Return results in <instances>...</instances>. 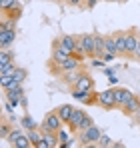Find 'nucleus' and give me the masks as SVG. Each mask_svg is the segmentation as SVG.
<instances>
[{"instance_id":"nucleus-1","label":"nucleus","mask_w":140,"mask_h":148,"mask_svg":"<svg viewBox=\"0 0 140 148\" xmlns=\"http://www.w3.org/2000/svg\"><path fill=\"white\" fill-rule=\"evenodd\" d=\"M76 136H78V146H96L98 144V138L102 136V130L92 124V126H88V128H84V130H80V132H76Z\"/></svg>"},{"instance_id":"nucleus-2","label":"nucleus","mask_w":140,"mask_h":148,"mask_svg":"<svg viewBox=\"0 0 140 148\" xmlns=\"http://www.w3.org/2000/svg\"><path fill=\"white\" fill-rule=\"evenodd\" d=\"M62 118L58 116V112H56V108L54 110H50L46 112V116H44V120L40 124V130H46V132H58L60 128H62Z\"/></svg>"},{"instance_id":"nucleus-3","label":"nucleus","mask_w":140,"mask_h":148,"mask_svg":"<svg viewBox=\"0 0 140 148\" xmlns=\"http://www.w3.org/2000/svg\"><path fill=\"white\" fill-rule=\"evenodd\" d=\"M70 94H72V98L78 100L80 104H84V106H98V94L100 92H96V90H86V92H80V90H70Z\"/></svg>"},{"instance_id":"nucleus-4","label":"nucleus","mask_w":140,"mask_h":148,"mask_svg":"<svg viewBox=\"0 0 140 148\" xmlns=\"http://www.w3.org/2000/svg\"><path fill=\"white\" fill-rule=\"evenodd\" d=\"M68 56H72V52H70L66 46H62L58 38H54V40H52V54H50V60L56 62V64H60V62H64Z\"/></svg>"},{"instance_id":"nucleus-5","label":"nucleus","mask_w":140,"mask_h":148,"mask_svg":"<svg viewBox=\"0 0 140 148\" xmlns=\"http://www.w3.org/2000/svg\"><path fill=\"white\" fill-rule=\"evenodd\" d=\"M98 106L102 110H114V108H118L116 96H114V88H108V90H104V92L98 94Z\"/></svg>"},{"instance_id":"nucleus-6","label":"nucleus","mask_w":140,"mask_h":148,"mask_svg":"<svg viewBox=\"0 0 140 148\" xmlns=\"http://www.w3.org/2000/svg\"><path fill=\"white\" fill-rule=\"evenodd\" d=\"M78 42L84 50V54L88 58L96 56V48H94V32H84V34H78Z\"/></svg>"},{"instance_id":"nucleus-7","label":"nucleus","mask_w":140,"mask_h":148,"mask_svg":"<svg viewBox=\"0 0 140 148\" xmlns=\"http://www.w3.org/2000/svg\"><path fill=\"white\" fill-rule=\"evenodd\" d=\"M84 72H86V68L80 66V68H74V70H68V72H62L60 74V80H62V84H64L66 88H72V86L82 78Z\"/></svg>"},{"instance_id":"nucleus-8","label":"nucleus","mask_w":140,"mask_h":148,"mask_svg":"<svg viewBox=\"0 0 140 148\" xmlns=\"http://www.w3.org/2000/svg\"><path fill=\"white\" fill-rule=\"evenodd\" d=\"M138 40H140L138 28H128L126 30V58H132L134 56V50H136Z\"/></svg>"},{"instance_id":"nucleus-9","label":"nucleus","mask_w":140,"mask_h":148,"mask_svg":"<svg viewBox=\"0 0 140 148\" xmlns=\"http://www.w3.org/2000/svg\"><path fill=\"white\" fill-rule=\"evenodd\" d=\"M88 112L86 110H82V108H74V112H72V116H70V120H68V130H70V134H76L78 132V126H80V122L84 120V116H86Z\"/></svg>"},{"instance_id":"nucleus-10","label":"nucleus","mask_w":140,"mask_h":148,"mask_svg":"<svg viewBox=\"0 0 140 148\" xmlns=\"http://www.w3.org/2000/svg\"><path fill=\"white\" fill-rule=\"evenodd\" d=\"M22 96H24L22 84H20V86H14V88H6V90H4V100H8V102H10V104H14V106H20Z\"/></svg>"},{"instance_id":"nucleus-11","label":"nucleus","mask_w":140,"mask_h":148,"mask_svg":"<svg viewBox=\"0 0 140 148\" xmlns=\"http://www.w3.org/2000/svg\"><path fill=\"white\" fill-rule=\"evenodd\" d=\"M14 40H16V30H12V28H0V50L12 48Z\"/></svg>"},{"instance_id":"nucleus-12","label":"nucleus","mask_w":140,"mask_h":148,"mask_svg":"<svg viewBox=\"0 0 140 148\" xmlns=\"http://www.w3.org/2000/svg\"><path fill=\"white\" fill-rule=\"evenodd\" d=\"M92 88H94V76L86 70V72L82 74V78H80V80H78V82H76L70 90H80V92H86V90H92Z\"/></svg>"},{"instance_id":"nucleus-13","label":"nucleus","mask_w":140,"mask_h":148,"mask_svg":"<svg viewBox=\"0 0 140 148\" xmlns=\"http://www.w3.org/2000/svg\"><path fill=\"white\" fill-rule=\"evenodd\" d=\"M60 142H58V134L56 132H46L42 130V140L36 148H58Z\"/></svg>"},{"instance_id":"nucleus-14","label":"nucleus","mask_w":140,"mask_h":148,"mask_svg":"<svg viewBox=\"0 0 140 148\" xmlns=\"http://www.w3.org/2000/svg\"><path fill=\"white\" fill-rule=\"evenodd\" d=\"M138 108H140V98L136 96V94H132V96H130V100H128V102H126L120 110H122V114H124V116L132 118V116L138 112Z\"/></svg>"},{"instance_id":"nucleus-15","label":"nucleus","mask_w":140,"mask_h":148,"mask_svg":"<svg viewBox=\"0 0 140 148\" xmlns=\"http://www.w3.org/2000/svg\"><path fill=\"white\" fill-rule=\"evenodd\" d=\"M112 36H114V42H116L118 56L126 58V30H116V32H112Z\"/></svg>"},{"instance_id":"nucleus-16","label":"nucleus","mask_w":140,"mask_h":148,"mask_svg":"<svg viewBox=\"0 0 140 148\" xmlns=\"http://www.w3.org/2000/svg\"><path fill=\"white\" fill-rule=\"evenodd\" d=\"M134 92H130L128 88H122V86H116L114 88V96H116V104H118V108H122L128 100H130V96H132Z\"/></svg>"},{"instance_id":"nucleus-17","label":"nucleus","mask_w":140,"mask_h":148,"mask_svg":"<svg viewBox=\"0 0 140 148\" xmlns=\"http://www.w3.org/2000/svg\"><path fill=\"white\" fill-rule=\"evenodd\" d=\"M2 16H8V18H12V20H20V16H22V4L20 2H16L12 8H8V10H2Z\"/></svg>"},{"instance_id":"nucleus-18","label":"nucleus","mask_w":140,"mask_h":148,"mask_svg":"<svg viewBox=\"0 0 140 148\" xmlns=\"http://www.w3.org/2000/svg\"><path fill=\"white\" fill-rule=\"evenodd\" d=\"M56 112H58V116L62 118V122L68 124L70 116H72V112H74V106H70V104H60V106L56 108Z\"/></svg>"},{"instance_id":"nucleus-19","label":"nucleus","mask_w":140,"mask_h":148,"mask_svg":"<svg viewBox=\"0 0 140 148\" xmlns=\"http://www.w3.org/2000/svg\"><path fill=\"white\" fill-rule=\"evenodd\" d=\"M12 128H14V124H10L6 116H2V122H0V138H2V140H6V138H8V134L12 132Z\"/></svg>"},{"instance_id":"nucleus-20","label":"nucleus","mask_w":140,"mask_h":148,"mask_svg":"<svg viewBox=\"0 0 140 148\" xmlns=\"http://www.w3.org/2000/svg\"><path fill=\"white\" fill-rule=\"evenodd\" d=\"M12 76V82H16V84H22L24 80H26V76H28V70L22 68V66H16V70L10 74Z\"/></svg>"},{"instance_id":"nucleus-21","label":"nucleus","mask_w":140,"mask_h":148,"mask_svg":"<svg viewBox=\"0 0 140 148\" xmlns=\"http://www.w3.org/2000/svg\"><path fill=\"white\" fill-rule=\"evenodd\" d=\"M20 126H22L24 130H32V128H40V124H36V120L30 116V114H24L22 118H20Z\"/></svg>"},{"instance_id":"nucleus-22","label":"nucleus","mask_w":140,"mask_h":148,"mask_svg":"<svg viewBox=\"0 0 140 148\" xmlns=\"http://www.w3.org/2000/svg\"><path fill=\"white\" fill-rule=\"evenodd\" d=\"M28 138H30L32 146L36 148L38 144H40V140H42V130H40V128H32V130H28Z\"/></svg>"},{"instance_id":"nucleus-23","label":"nucleus","mask_w":140,"mask_h":148,"mask_svg":"<svg viewBox=\"0 0 140 148\" xmlns=\"http://www.w3.org/2000/svg\"><path fill=\"white\" fill-rule=\"evenodd\" d=\"M104 48H106V52H112V54L118 56V48H116V42H114V36L112 34H106L104 36Z\"/></svg>"},{"instance_id":"nucleus-24","label":"nucleus","mask_w":140,"mask_h":148,"mask_svg":"<svg viewBox=\"0 0 140 148\" xmlns=\"http://www.w3.org/2000/svg\"><path fill=\"white\" fill-rule=\"evenodd\" d=\"M10 146H14V148H30V146H32V142H30L28 134H22V136H18Z\"/></svg>"},{"instance_id":"nucleus-25","label":"nucleus","mask_w":140,"mask_h":148,"mask_svg":"<svg viewBox=\"0 0 140 148\" xmlns=\"http://www.w3.org/2000/svg\"><path fill=\"white\" fill-rule=\"evenodd\" d=\"M12 60H14V50H10V48L0 50V66H2V64H8V62H12Z\"/></svg>"},{"instance_id":"nucleus-26","label":"nucleus","mask_w":140,"mask_h":148,"mask_svg":"<svg viewBox=\"0 0 140 148\" xmlns=\"http://www.w3.org/2000/svg\"><path fill=\"white\" fill-rule=\"evenodd\" d=\"M70 130H64V128H60L56 134H58V142H60V148H68V142H70V136H68Z\"/></svg>"},{"instance_id":"nucleus-27","label":"nucleus","mask_w":140,"mask_h":148,"mask_svg":"<svg viewBox=\"0 0 140 148\" xmlns=\"http://www.w3.org/2000/svg\"><path fill=\"white\" fill-rule=\"evenodd\" d=\"M96 146H100V148H110V146H114V142H112V138L108 136V134H104L102 132V136L98 138V144Z\"/></svg>"},{"instance_id":"nucleus-28","label":"nucleus","mask_w":140,"mask_h":148,"mask_svg":"<svg viewBox=\"0 0 140 148\" xmlns=\"http://www.w3.org/2000/svg\"><path fill=\"white\" fill-rule=\"evenodd\" d=\"M16 66H18V64H16V60L8 62V64H2V66H0V76H2V74H12L14 70H16Z\"/></svg>"},{"instance_id":"nucleus-29","label":"nucleus","mask_w":140,"mask_h":148,"mask_svg":"<svg viewBox=\"0 0 140 148\" xmlns=\"http://www.w3.org/2000/svg\"><path fill=\"white\" fill-rule=\"evenodd\" d=\"M18 136H22V130H20V128H12V132L8 134V138H6V140H8V142L12 144V142H14V140H16Z\"/></svg>"},{"instance_id":"nucleus-30","label":"nucleus","mask_w":140,"mask_h":148,"mask_svg":"<svg viewBox=\"0 0 140 148\" xmlns=\"http://www.w3.org/2000/svg\"><path fill=\"white\" fill-rule=\"evenodd\" d=\"M64 4L70 8H84V0H66Z\"/></svg>"},{"instance_id":"nucleus-31","label":"nucleus","mask_w":140,"mask_h":148,"mask_svg":"<svg viewBox=\"0 0 140 148\" xmlns=\"http://www.w3.org/2000/svg\"><path fill=\"white\" fill-rule=\"evenodd\" d=\"M16 2H18V0H0V10H8V8H12Z\"/></svg>"},{"instance_id":"nucleus-32","label":"nucleus","mask_w":140,"mask_h":148,"mask_svg":"<svg viewBox=\"0 0 140 148\" xmlns=\"http://www.w3.org/2000/svg\"><path fill=\"white\" fill-rule=\"evenodd\" d=\"M100 0H84V10H92Z\"/></svg>"},{"instance_id":"nucleus-33","label":"nucleus","mask_w":140,"mask_h":148,"mask_svg":"<svg viewBox=\"0 0 140 148\" xmlns=\"http://www.w3.org/2000/svg\"><path fill=\"white\" fill-rule=\"evenodd\" d=\"M114 58H116V54H112V52H104V54H102V60H104V62H110V60H114Z\"/></svg>"},{"instance_id":"nucleus-34","label":"nucleus","mask_w":140,"mask_h":148,"mask_svg":"<svg viewBox=\"0 0 140 148\" xmlns=\"http://www.w3.org/2000/svg\"><path fill=\"white\" fill-rule=\"evenodd\" d=\"M92 66L94 68H102L104 66V60L102 58H92Z\"/></svg>"},{"instance_id":"nucleus-35","label":"nucleus","mask_w":140,"mask_h":148,"mask_svg":"<svg viewBox=\"0 0 140 148\" xmlns=\"http://www.w3.org/2000/svg\"><path fill=\"white\" fill-rule=\"evenodd\" d=\"M132 60L140 62V40H138V44H136V50H134V56H132Z\"/></svg>"},{"instance_id":"nucleus-36","label":"nucleus","mask_w":140,"mask_h":148,"mask_svg":"<svg viewBox=\"0 0 140 148\" xmlns=\"http://www.w3.org/2000/svg\"><path fill=\"white\" fill-rule=\"evenodd\" d=\"M132 120H134L136 124H140V108H138V112H136V114L132 116Z\"/></svg>"},{"instance_id":"nucleus-37","label":"nucleus","mask_w":140,"mask_h":148,"mask_svg":"<svg viewBox=\"0 0 140 148\" xmlns=\"http://www.w3.org/2000/svg\"><path fill=\"white\" fill-rule=\"evenodd\" d=\"M20 106H22V108H26V106H28V98H26V96H22V100H20Z\"/></svg>"},{"instance_id":"nucleus-38","label":"nucleus","mask_w":140,"mask_h":148,"mask_svg":"<svg viewBox=\"0 0 140 148\" xmlns=\"http://www.w3.org/2000/svg\"><path fill=\"white\" fill-rule=\"evenodd\" d=\"M108 82H110V84H116V82H118V78L114 76V74H112V76H108Z\"/></svg>"},{"instance_id":"nucleus-39","label":"nucleus","mask_w":140,"mask_h":148,"mask_svg":"<svg viewBox=\"0 0 140 148\" xmlns=\"http://www.w3.org/2000/svg\"><path fill=\"white\" fill-rule=\"evenodd\" d=\"M104 74H106V76H112V74H114V70H112V68H106V70H104Z\"/></svg>"},{"instance_id":"nucleus-40","label":"nucleus","mask_w":140,"mask_h":148,"mask_svg":"<svg viewBox=\"0 0 140 148\" xmlns=\"http://www.w3.org/2000/svg\"><path fill=\"white\" fill-rule=\"evenodd\" d=\"M52 2H56V4H64L66 0H52Z\"/></svg>"},{"instance_id":"nucleus-41","label":"nucleus","mask_w":140,"mask_h":148,"mask_svg":"<svg viewBox=\"0 0 140 148\" xmlns=\"http://www.w3.org/2000/svg\"><path fill=\"white\" fill-rule=\"evenodd\" d=\"M118 2H120V4H124V2H130V0H118Z\"/></svg>"},{"instance_id":"nucleus-42","label":"nucleus","mask_w":140,"mask_h":148,"mask_svg":"<svg viewBox=\"0 0 140 148\" xmlns=\"http://www.w3.org/2000/svg\"><path fill=\"white\" fill-rule=\"evenodd\" d=\"M104 2H118V0H104Z\"/></svg>"}]
</instances>
